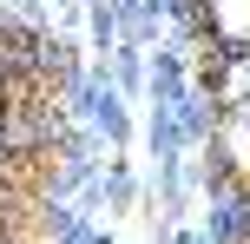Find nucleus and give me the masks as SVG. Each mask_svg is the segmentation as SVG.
Here are the masks:
<instances>
[{
  "label": "nucleus",
  "instance_id": "nucleus-1",
  "mask_svg": "<svg viewBox=\"0 0 250 244\" xmlns=\"http://www.w3.org/2000/svg\"><path fill=\"white\" fill-rule=\"evenodd\" d=\"M244 244H250V238H244Z\"/></svg>",
  "mask_w": 250,
  "mask_h": 244
}]
</instances>
